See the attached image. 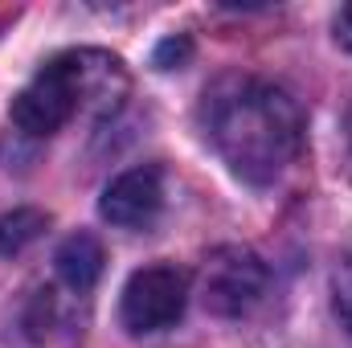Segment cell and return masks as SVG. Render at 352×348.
<instances>
[{"label":"cell","instance_id":"cell-11","mask_svg":"<svg viewBox=\"0 0 352 348\" xmlns=\"http://www.w3.org/2000/svg\"><path fill=\"white\" fill-rule=\"evenodd\" d=\"M336 37H340L344 50H352V4H344V8L336 12Z\"/></svg>","mask_w":352,"mask_h":348},{"label":"cell","instance_id":"cell-4","mask_svg":"<svg viewBox=\"0 0 352 348\" xmlns=\"http://www.w3.org/2000/svg\"><path fill=\"white\" fill-rule=\"evenodd\" d=\"M184 303H188V274L180 266L173 262L144 266L123 287V324L135 336L164 332L184 316Z\"/></svg>","mask_w":352,"mask_h":348},{"label":"cell","instance_id":"cell-10","mask_svg":"<svg viewBox=\"0 0 352 348\" xmlns=\"http://www.w3.org/2000/svg\"><path fill=\"white\" fill-rule=\"evenodd\" d=\"M188 58H192V41H188V37H168V41H160V50H156V66H160V70H180Z\"/></svg>","mask_w":352,"mask_h":348},{"label":"cell","instance_id":"cell-8","mask_svg":"<svg viewBox=\"0 0 352 348\" xmlns=\"http://www.w3.org/2000/svg\"><path fill=\"white\" fill-rule=\"evenodd\" d=\"M45 226L50 217L41 209H12L8 217H0V254H21L45 234Z\"/></svg>","mask_w":352,"mask_h":348},{"label":"cell","instance_id":"cell-2","mask_svg":"<svg viewBox=\"0 0 352 348\" xmlns=\"http://www.w3.org/2000/svg\"><path fill=\"white\" fill-rule=\"evenodd\" d=\"M127 70L102 50H70L45 62L33 83L12 98V123L25 135H54L70 119H111L127 98Z\"/></svg>","mask_w":352,"mask_h":348},{"label":"cell","instance_id":"cell-3","mask_svg":"<svg viewBox=\"0 0 352 348\" xmlns=\"http://www.w3.org/2000/svg\"><path fill=\"white\" fill-rule=\"evenodd\" d=\"M266 262L246 246H217L201 262V303L221 320L254 312L266 295Z\"/></svg>","mask_w":352,"mask_h":348},{"label":"cell","instance_id":"cell-6","mask_svg":"<svg viewBox=\"0 0 352 348\" xmlns=\"http://www.w3.org/2000/svg\"><path fill=\"white\" fill-rule=\"evenodd\" d=\"M78 324V303H70L58 287L37 291L25 307V336L37 348H70L82 336Z\"/></svg>","mask_w":352,"mask_h":348},{"label":"cell","instance_id":"cell-1","mask_svg":"<svg viewBox=\"0 0 352 348\" xmlns=\"http://www.w3.org/2000/svg\"><path fill=\"white\" fill-rule=\"evenodd\" d=\"M201 131L221 164L250 184H270L287 173L303 144V111L274 83L230 74L205 90L201 98Z\"/></svg>","mask_w":352,"mask_h":348},{"label":"cell","instance_id":"cell-9","mask_svg":"<svg viewBox=\"0 0 352 348\" xmlns=\"http://www.w3.org/2000/svg\"><path fill=\"white\" fill-rule=\"evenodd\" d=\"M332 303H336L340 324L352 332V254L340 262V270H336V279H332Z\"/></svg>","mask_w":352,"mask_h":348},{"label":"cell","instance_id":"cell-5","mask_svg":"<svg viewBox=\"0 0 352 348\" xmlns=\"http://www.w3.org/2000/svg\"><path fill=\"white\" fill-rule=\"evenodd\" d=\"M160 209H164V173L156 164H140L115 176L98 201V213L119 230H148L160 217Z\"/></svg>","mask_w":352,"mask_h":348},{"label":"cell","instance_id":"cell-7","mask_svg":"<svg viewBox=\"0 0 352 348\" xmlns=\"http://www.w3.org/2000/svg\"><path fill=\"white\" fill-rule=\"evenodd\" d=\"M58 279L74 291V295H87L90 287L98 283V274H102V246L90 238V234H74V238H66L62 242V250H58Z\"/></svg>","mask_w":352,"mask_h":348},{"label":"cell","instance_id":"cell-12","mask_svg":"<svg viewBox=\"0 0 352 348\" xmlns=\"http://www.w3.org/2000/svg\"><path fill=\"white\" fill-rule=\"evenodd\" d=\"M344 127H349V144H352V107H349V119H344Z\"/></svg>","mask_w":352,"mask_h":348}]
</instances>
